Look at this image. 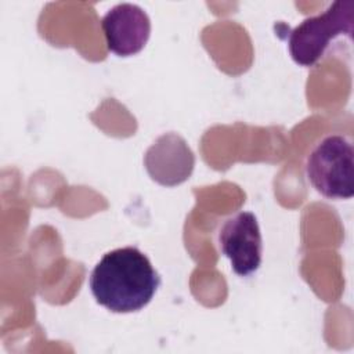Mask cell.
<instances>
[{"mask_svg": "<svg viewBox=\"0 0 354 354\" xmlns=\"http://www.w3.org/2000/svg\"><path fill=\"white\" fill-rule=\"evenodd\" d=\"M144 165L149 177L163 187L183 184L194 171L195 155L177 133L159 136L147 149Z\"/></svg>", "mask_w": 354, "mask_h": 354, "instance_id": "6", "label": "cell"}, {"mask_svg": "<svg viewBox=\"0 0 354 354\" xmlns=\"http://www.w3.org/2000/svg\"><path fill=\"white\" fill-rule=\"evenodd\" d=\"M101 28L106 48L119 57H130L145 47L151 35V19L140 6L122 3L106 11Z\"/></svg>", "mask_w": 354, "mask_h": 354, "instance_id": "5", "label": "cell"}, {"mask_svg": "<svg viewBox=\"0 0 354 354\" xmlns=\"http://www.w3.org/2000/svg\"><path fill=\"white\" fill-rule=\"evenodd\" d=\"M353 170V142L342 134L324 137L306 159L308 183L317 192L329 199H350L354 195Z\"/></svg>", "mask_w": 354, "mask_h": 354, "instance_id": "2", "label": "cell"}, {"mask_svg": "<svg viewBox=\"0 0 354 354\" xmlns=\"http://www.w3.org/2000/svg\"><path fill=\"white\" fill-rule=\"evenodd\" d=\"M354 1L332 3L322 14L306 18L289 35V53L300 66L315 65L339 36L351 37Z\"/></svg>", "mask_w": 354, "mask_h": 354, "instance_id": "3", "label": "cell"}, {"mask_svg": "<svg viewBox=\"0 0 354 354\" xmlns=\"http://www.w3.org/2000/svg\"><path fill=\"white\" fill-rule=\"evenodd\" d=\"M217 242L235 274L248 277L259 270L263 239L257 217L253 213L238 212L224 220L217 234Z\"/></svg>", "mask_w": 354, "mask_h": 354, "instance_id": "4", "label": "cell"}, {"mask_svg": "<svg viewBox=\"0 0 354 354\" xmlns=\"http://www.w3.org/2000/svg\"><path fill=\"white\" fill-rule=\"evenodd\" d=\"M88 285L98 304L126 314L142 310L152 300L160 277L140 249L126 246L102 256L91 271Z\"/></svg>", "mask_w": 354, "mask_h": 354, "instance_id": "1", "label": "cell"}]
</instances>
